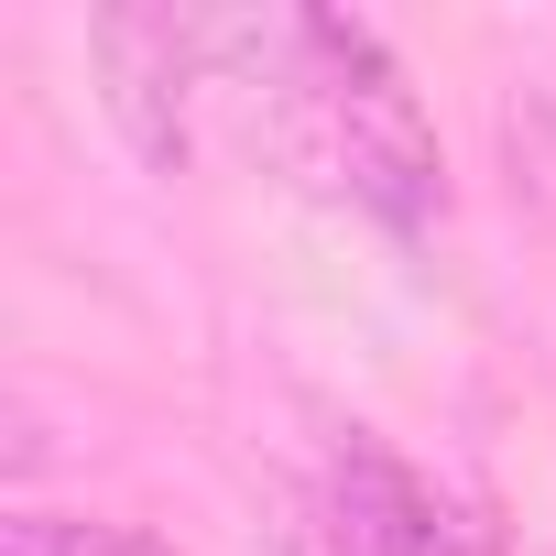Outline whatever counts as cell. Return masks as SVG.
<instances>
[{
    "label": "cell",
    "mask_w": 556,
    "mask_h": 556,
    "mask_svg": "<svg viewBox=\"0 0 556 556\" xmlns=\"http://www.w3.org/2000/svg\"><path fill=\"white\" fill-rule=\"evenodd\" d=\"M262 55H273V131L295 164L350 186L382 229H426L447 207L437 121L361 12H285L262 23Z\"/></svg>",
    "instance_id": "obj_1"
},
{
    "label": "cell",
    "mask_w": 556,
    "mask_h": 556,
    "mask_svg": "<svg viewBox=\"0 0 556 556\" xmlns=\"http://www.w3.org/2000/svg\"><path fill=\"white\" fill-rule=\"evenodd\" d=\"M88 55H99V110L121 121V142L153 175H186V153H197V88H218V34L197 12H99Z\"/></svg>",
    "instance_id": "obj_2"
},
{
    "label": "cell",
    "mask_w": 556,
    "mask_h": 556,
    "mask_svg": "<svg viewBox=\"0 0 556 556\" xmlns=\"http://www.w3.org/2000/svg\"><path fill=\"white\" fill-rule=\"evenodd\" d=\"M339 502H350L361 556H469V534L447 523V502H437L415 469H393L371 437H350V458H339Z\"/></svg>",
    "instance_id": "obj_3"
},
{
    "label": "cell",
    "mask_w": 556,
    "mask_h": 556,
    "mask_svg": "<svg viewBox=\"0 0 556 556\" xmlns=\"http://www.w3.org/2000/svg\"><path fill=\"white\" fill-rule=\"evenodd\" d=\"M66 556H175V545H153L131 523H66Z\"/></svg>",
    "instance_id": "obj_4"
},
{
    "label": "cell",
    "mask_w": 556,
    "mask_h": 556,
    "mask_svg": "<svg viewBox=\"0 0 556 556\" xmlns=\"http://www.w3.org/2000/svg\"><path fill=\"white\" fill-rule=\"evenodd\" d=\"M0 556H66V523L55 513H12L0 523Z\"/></svg>",
    "instance_id": "obj_5"
}]
</instances>
